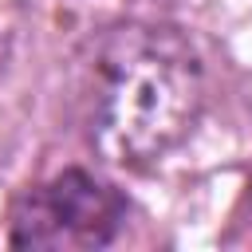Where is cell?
<instances>
[{
    "label": "cell",
    "instance_id": "cell-1",
    "mask_svg": "<svg viewBox=\"0 0 252 252\" xmlns=\"http://www.w3.org/2000/svg\"><path fill=\"white\" fill-rule=\"evenodd\" d=\"M205 67L181 28L118 24L87 67V134L114 165H154L197 126Z\"/></svg>",
    "mask_w": 252,
    "mask_h": 252
},
{
    "label": "cell",
    "instance_id": "cell-2",
    "mask_svg": "<svg viewBox=\"0 0 252 252\" xmlns=\"http://www.w3.org/2000/svg\"><path fill=\"white\" fill-rule=\"evenodd\" d=\"M122 220L126 197L110 181L87 169H63L12 205L8 244L43 252H91L114 244Z\"/></svg>",
    "mask_w": 252,
    "mask_h": 252
}]
</instances>
